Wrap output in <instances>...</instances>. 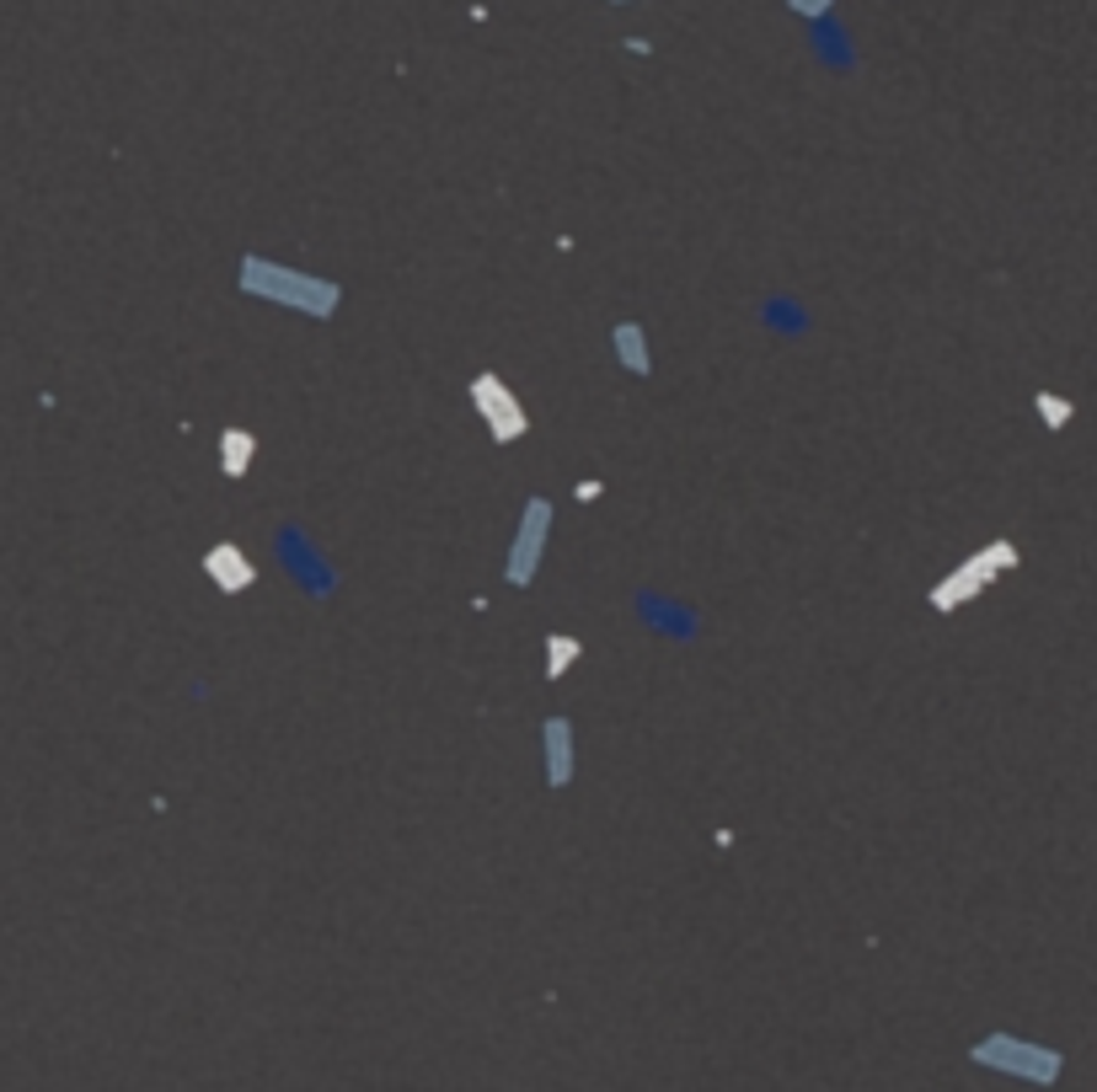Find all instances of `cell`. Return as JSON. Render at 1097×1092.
<instances>
[{"label":"cell","instance_id":"12","mask_svg":"<svg viewBox=\"0 0 1097 1092\" xmlns=\"http://www.w3.org/2000/svg\"><path fill=\"white\" fill-rule=\"evenodd\" d=\"M793 6H798V12H809V17H814V12H825V6H830V0H793Z\"/></svg>","mask_w":1097,"mask_h":1092},{"label":"cell","instance_id":"3","mask_svg":"<svg viewBox=\"0 0 1097 1092\" xmlns=\"http://www.w3.org/2000/svg\"><path fill=\"white\" fill-rule=\"evenodd\" d=\"M1012 563H1017V547H1012V541H990V547H980L974 557H964V568H958L953 579H942V584L932 589V605H937V611H953L958 600H969V595H980L990 579H1001Z\"/></svg>","mask_w":1097,"mask_h":1092},{"label":"cell","instance_id":"9","mask_svg":"<svg viewBox=\"0 0 1097 1092\" xmlns=\"http://www.w3.org/2000/svg\"><path fill=\"white\" fill-rule=\"evenodd\" d=\"M252 456H257V440L241 434V429H230V434H225V472H247Z\"/></svg>","mask_w":1097,"mask_h":1092},{"label":"cell","instance_id":"1","mask_svg":"<svg viewBox=\"0 0 1097 1092\" xmlns=\"http://www.w3.org/2000/svg\"><path fill=\"white\" fill-rule=\"evenodd\" d=\"M241 284L263 300H284V305H300L311 316H332L337 311V284L327 279H311V273H289L279 263H263V257H247L241 263Z\"/></svg>","mask_w":1097,"mask_h":1092},{"label":"cell","instance_id":"11","mask_svg":"<svg viewBox=\"0 0 1097 1092\" xmlns=\"http://www.w3.org/2000/svg\"><path fill=\"white\" fill-rule=\"evenodd\" d=\"M1065 418H1070L1065 402H1044V424H1065Z\"/></svg>","mask_w":1097,"mask_h":1092},{"label":"cell","instance_id":"6","mask_svg":"<svg viewBox=\"0 0 1097 1092\" xmlns=\"http://www.w3.org/2000/svg\"><path fill=\"white\" fill-rule=\"evenodd\" d=\"M204 573H209L225 595H241V589H252V579H257V568L247 563V552L230 547V541H220V547L204 552Z\"/></svg>","mask_w":1097,"mask_h":1092},{"label":"cell","instance_id":"8","mask_svg":"<svg viewBox=\"0 0 1097 1092\" xmlns=\"http://www.w3.org/2000/svg\"><path fill=\"white\" fill-rule=\"evenodd\" d=\"M616 353L632 376H648V348H642V332L637 327H616Z\"/></svg>","mask_w":1097,"mask_h":1092},{"label":"cell","instance_id":"5","mask_svg":"<svg viewBox=\"0 0 1097 1092\" xmlns=\"http://www.w3.org/2000/svg\"><path fill=\"white\" fill-rule=\"evenodd\" d=\"M552 531V504L546 498H530L525 520H520V541L509 552V584H530L536 579V557H541V541Z\"/></svg>","mask_w":1097,"mask_h":1092},{"label":"cell","instance_id":"7","mask_svg":"<svg viewBox=\"0 0 1097 1092\" xmlns=\"http://www.w3.org/2000/svg\"><path fill=\"white\" fill-rule=\"evenodd\" d=\"M546 777H552V788H562L573 777V734L562 717L546 723Z\"/></svg>","mask_w":1097,"mask_h":1092},{"label":"cell","instance_id":"2","mask_svg":"<svg viewBox=\"0 0 1097 1092\" xmlns=\"http://www.w3.org/2000/svg\"><path fill=\"white\" fill-rule=\"evenodd\" d=\"M969 1055H974L980 1065H990V1071H1006V1076H1022V1081H1038V1087L1060 1081V1065H1065L1054 1049L1028 1044V1039H1012V1033H990V1039H980Z\"/></svg>","mask_w":1097,"mask_h":1092},{"label":"cell","instance_id":"4","mask_svg":"<svg viewBox=\"0 0 1097 1092\" xmlns=\"http://www.w3.org/2000/svg\"><path fill=\"white\" fill-rule=\"evenodd\" d=\"M472 402H477V413L488 418L493 440H520V434H525V413H520L514 392H509L498 376H477V381H472Z\"/></svg>","mask_w":1097,"mask_h":1092},{"label":"cell","instance_id":"10","mask_svg":"<svg viewBox=\"0 0 1097 1092\" xmlns=\"http://www.w3.org/2000/svg\"><path fill=\"white\" fill-rule=\"evenodd\" d=\"M573 659H578V643H573V637H562V632H557V637H552V643H546V669H552V675H562V669H568V664H573Z\"/></svg>","mask_w":1097,"mask_h":1092}]
</instances>
